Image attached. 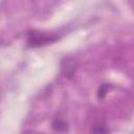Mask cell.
<instances>
[{"mask_svg": "<svg viewBox=\"0 0 134 134\" xmlns=\"http://www.w3.org/2000/svg\"><path fill=\"white\" fill-rule=\"evenodd\" d=\"M92 134H109V129L105 124H96L92 128Z\"/></svg>", "mask_w": 134, "mask_h": 134, "instance_id": "4", "label": "cell"}, {"mask_svg": "<svg viewBox=\"0 0 134 134\" xmlns=\"http://www.w3.org/2000/svg\"><path fill=\"white\" fill-rule=\"evenodd\" d=\"M76 71V62L72 58H65L61 62V74L66 79H71Z\"/></svg>", "mask_w": 134, "mask_h": 134, "instance_id": "2", "label": "cell"}, {"mask_svg": "<svg viewBox=\"0 0 134 134\" xmlns=\"http://www.w3.org/2000/svg\"><path fill=\"white\" fill-rule=\"evenodd\" d=\"M51 127L53 130H55L57 132H65L67 131L68 129V125L65 120L61 119V118H55L53 119L52 124H51Z\"/></svg>", "mask_w": 134, "mask_h": 134, "instance_id": "3", "label": "cell"}, {"mask_svg": "<svg viewBox=\"0 0 134 134\" xmlns=\"http://www.w3.org/2000/svg\"><path fill=\"white\" fill-rule=\"evenodd\" d=\"M59 39L58 35L54 34H45L41 31H30L28 34V45L30 47L44 46L46 44L52 43Z\"/></svg>", "mask_w": 134, "mask_h": 134, "instance_id": "1", "label": "cell"}, {"mask_svg": "<svg viewBox=\"0 0 134 134\" xmlns=\"http://www.w3.org/2000/svg\"><path fill=\"white\" fill-rule=\"evenodd\" d=\"M108 88H109V85H108V84H104V85H102V86L99 87L98 92H97L98 98H104V97H105V95L107 94Z\"/></svg>", "mask_w": 134, "mask_h": 134, "instance_id": "5", "label": "cell"}]
</instances>
